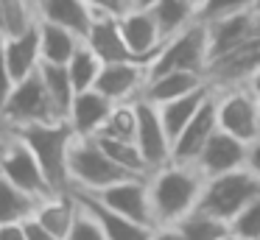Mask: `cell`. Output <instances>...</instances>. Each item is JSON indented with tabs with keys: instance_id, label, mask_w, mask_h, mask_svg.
Returning <instances> with one entry per match:
<instances>
[{
	"instance_id": "32",
	"label": "cell",
	"mask_w": 260,
	"mask_h": 240,
	"mask_svg": "<svg viewBox=\"0 0 260 240\" xmlns=\"http://www.w3.org/2000/svg\"><path fill=\"white\" fill-rule=\"evenodd\" d=\"M95 137H112V140H129L135 143L137 137V100H126V104H115L109 112L107 123Z\"/></svg>"
},
{
	"instance_id": "9",
	"label": "cell",
	"mask_w": 260,
	"mask_h": 240,
	"mask_svg": "<svg viewBox=\"0 0 260 240\" xmlns=\"http://www.w3.org/2000/svg\"><path fill=\"white\" fill-rule=\"evenodd\" d=\"M260 70V37L226 50L224 56L210 59L204 78L213 89H230V87H246L252 76Z\"/></svg>"
},
{
	"instance_id": "2",
	"label": "cell",
	"mask_w": 260,
	"mask_h": 240,
	"mask_svg": "<svg viewBox=\"0 0 260 240\" xmlns=\"http://www.w3.org/2000/svg\"><path fill=\"white\" fill-rule=\"evenodd\" d=\"M9 134L20 140L25 148L34 154L45 173L53 193H68L70 190V173H68V154L76 140V131L68 120L56 123H34V126L9 128Z\"/></svg>"
},
{
	"instance_id": "29",
	"label": "cell",
	"mask_w": 260,
	"mask_h": 240,
	"mask_svg": "<svg viewBox=\"0 0 260 240\" xmlns=\"http://www.w3.org/2000/svg\"><path fill=\"white\" fill-rule=\"evenodd\" d=\"M174 229L179 232L182 240H232L230 223L218 221V218H210L199 210H193L187 218L174 223Z\"/></svg>"
},
{
	"instance_id": "37",
	"label": "cell",
	"mask_w": 260,
	"mask_h": 240,
	"mask_svg": "<svg viewBox=\"0 0 260 240\" xmlns=\"http://www.w3.org/2000/svg\"><path fill=\"white\" fill-rule=\"evenodd\" d=\"M12 89H14V78H12V73H9L6 56H3V37H0V106L6 104Z\"/></svg>"
},
{
	"instance_id": "34",
	"label": "cell",
	"mask_w": 260,
	"mask_h": 240,
	"mask_svg": "<svg viewBox=\"0 0 260 240\" xmlns=\"http://www.w3.org/2000/svg\"><path fill=\"white\" fill-rule=\"evenodd\" d=\"M252 9H254V0H204V6L199 9V20L213 22V20H221V17H232Z\"/></svg>"
},
{
	"instance_id": "19",
	"label": "cell",
	"mask_w": 260,
	"mask_h": 240,
	"mask_svg": "<svg viewBox=\"0 0 260 240\" xmlns=\"http://www.w3.org/2000/svg\"><path fill=\"white\" fill-rule=\"evenodd\" d=\"M112 109H115L112 100L92 87V89H84V92H76L68 112V123L73 126V131L79 137H95Z\"/></svg>"
},
{
	"instance_id": "18",
	"label": "cell",
	"mask_w": 260,
	"mask_h": 240,
	"mask_svg": "<svg viewBox=\"0 0 260 240\" xmlns=\"http://www.w3.org/2000/svg\"><path fill=\"white\" fill-rule=\"evenodd\" d=\"M3 56H6L9 73H12L14 84L25 81L28 76H34L42 64L40 53V20L34 25H28L20 33H9L3 37Z\"/></svg>"
},
{
	"instance_id": "13",
	"label": "cell",
	"mask_w": 260,
	"mask_h": 240,
	"mask_svg": "<svg viewBox=\"0 0 260 240\" xmlns=\"http://www.w3.org/2000/svg\"><path fill=\"white\" fill-rule=\"evenodd\" d=\"M218 131V120H215V92L207 98V104L196 112L190 123L179 131V137L171 143V162L176 165H193L207 145V140Z\"/></svg>"
},
{
	"instance_id": "8",
	"label": "cell",
	"mask_w": 260,
	"mask_h": 240,
	"mask_svg": "<svg viewBox=\"0 0 260 240\" xmlns=\"http://www.w3.org/2000/svg\"><path fill=\"white\" fill-rule=\"evenodd\" d=\"M0 176H6L14 187H20L23 193L34 195L40 201L53 195V187L48 184L40 162L14 134H6L0 140Z\"/></svg>"
},
{
	"instance_id": "11",
	"label": "cell",
	"mask_w": 260,
	"mask_h": 240,
	"mask_svg": "<svg viewBox=\"0 0 260 240\" xmlns=\"http://www.w3.org/2000/svg\"><path fill=\"white\" fill-rule=\"evenodd\" d=\"M137 148H140L143 159H146L148 170L168 165L171 162V137L162 126L159 109L146 98H137Z\"/></svg>"
},
{
	"instance_id": "40",
	"label": "cell",
	"mask_w": 260,
	"mask_h": 240,
	"mask_svg": "<svg viewBox=\"0 0 260 240\" xmlns=\"http://www.w3.org/2000/svg\"><path fill=\"white\" fill-rule=\"evenodd\" d=\"M0 240H25L23 223H0Z\"/></svg>"
},
{
	"instance_id": "30",
	"label": "cell",
	"mask_w": 260,
	"mask_h": 240,
	"mask_svg": "<svg viewBox=\"0 0 260 240\" xmlns=\"http://www.w3.org/2000/svg\"><path fill=\"white\" fill-rule=\"evenodd\" d=\"M95 143L101 145V151L109 156V159L115 162V165H120L123 170L129 173H137V176H148V165L146 159H143L140 148H137V143H129V140H112V137H95Z\"/></svg>"
},
{
	"instance_id": "10",
	"label": "cell",
	"mask_w": 260,
	"mask_h": 240,
	"mask_svg": "<svg viewBox=\"0 0 260 240\" xmlns=\"http://www.w3.org/2000/svg\"><path fill=\"white\" fill-rule=\"evenodd\" d=\"M87 193V190H81ZM104 204L107 210L118 212V215L129 218V221H137L143 226L154 229V215H151V198H148V176H135V179H123L118 184H109L104 190H95V193H87Z\"/></svg>"
},
{
	"instance_id": "17",
	"label": "cell",
	"mask_w": 260,
	"mask_h": 240,
	"mask_svg": "<svg viewBox=\"0 0 260 240\" xmlns=\"http://www.w3.org/2000/svg\"><path fill=\"white\" fill-rule=\"evenodd\" d=\"M84 42L95 50V56L104 61V64H118V61H140V64H148V61L137 59V56L129 50V45H126V39H123V31H120L118 17H112V14H95L92 28H90V33H87Z\"/></svg>"
},
{
	"instance_id": "5",
	"label": "cell",
	"mask_w": 260,
	"mask_h": 240,
	"mask_svg": "<svg viewBox=\"0 0 260 240\" xmlns=\"http://www.w3.org/2000/svg\"><path fill=\"white\" fill-rule=\"evenodd\" d=\"M56 120H68V117H62V112L56 109L40 73L14 84L6 104L0 106V126L6 128L34 126V123H56Z\"/></svg>"
},
{
	"instance_id": "1",
	"label": "cell",
	"mask_w": 260,
	"mask_h": 240,
	"mask_svg": "<svg viewBox=\"0 0 260 240\" xmlns=\"http://www.w3.org/2000/svg\"><path fill=\"white\" fill-rule=\"evenodd\" d=\"M204 176L193 165H168L148 173V198H151L154 226H174L187 218L199 204Z\"/></svg>"
},
{
	"instance_id": "38",
	"label": "cell",
	"mask_w": 260,
	"mask_h": 240,
	"mask_svg": "<svg viewBox=\"0 0 260 240\" xmlns=\"http://www.w3.org/2000/svg\"><path fill=\"white\" fill-rule=\"evenodd\" d=\"M23 229H25V240H59L53 232H48L45 226H42L37 218H28V221H23Z\"/></svg>"
},
{
	"instance_id": "45",
	"label": "cell",
	"mask_w": 260,
	"mask_h": 240,
	"mask_svg": "<svg viewBox=\"0 0 260 240\" xmlns=\"http://www.w3.org/2000/svg\"><path fill=\"white\" fill-rule=\"evenodd\" d=\"M190 3L196 6V9H202V6H204V0H190Z\"/></svg>"
},
{
	"instance_id": "41",
	"label": "cell",
	"mask_w": 260,
	"mask_h": 240,
	"mask_svg": "<svg viewBox=\"0 0 260 240\" xmlns=\"http://www.w3.org/2000/svg\"><path fill=\"white\" fill-rule=\"evenodd\" d=\"M151 240H182V237H179V232H176L174 226H154Z\"/></svg>"
},
{
	"instance_id": "14",
	"label": "cell",
	"mask_w": 260,
	"mask_h": 240,
	"mask_svg": "<svg viewBox=\"0 0 260 240\" xmlns=\"http://www.w3.org/2000/svg\"><path fill=\"white\" fill-rule=\"evenodd\" d=\"M118 22H120V31H123V39H126V45H129V50L137 59L151 64L165 45V37H162V31H159L157 20L151 17V11L135 9V6H132V9H126L123 14L118 17Z\"/></svg>"
},
{
	"instance_id": "46",
	"label": "cell",
	"mask_w": 260,
	"mask_h": 240,
	"mask_svg": "<svg viewBox=\"0 0 260 240\" xmlns=\"http://www.w3.org/2000/svg\"><path fill=\"white\" fill-rule=\"evenodd\" d=\"M254 11H260V0H254Z\"/></svg>"
},
{
	"instance_id": "16",
	"label": "cell",
	"mask_w": 260,
	"mask_h": 240,
	"mask_svg": "<svg viewBox=\"0 0 260 240\" xmlns=\"http://www.w3.org/2000/svg\"><path fill=\"white\" fill-rule=\"evenodd\" d=\"M210 28V59L224 56L226 50L238 48V45L249 42V39L260 37V11H241L232 17H221V20L207 22Z\"/></svg>"
},
{
	"instance_id": "25",
	"label": "cell",
	"mask_w": 260,
	"mask_h": 240,
	"mask_svg": "<svg viewBox=\"0 0 260 240\" xmlns=\"http://www.w3.org/2000/svg\"><path fill=\"white\" fill-rule=\"evenodd\" d=\"M81 45H84V39H81L79 33L68 31V28L56 25V22L40 20V53H42V61L68 64Z\"/></svg>"
},
{
	"instance_id": "24",
	"label": "cell",
	"mask_w": 260,
	"mask_h": 240,
	"mask_svg": "<svg viewBox=\"0 0 260 240\" xmlns=\"http://www.w3.org/2000/svg\"><path fill=\"white\" fill-rule=\"evenodd\" d=\"M210 95H213V87L207 84V87L196 89V92H190V95H182V98H176V100H168V104H162V106L154 104L159 109V117H162V126H165V131H168L171 143H174L182 128L196 117V112L207 104Z\"/></svg>"
},
{
	"instance_id": "22",
	"label": "cell",
	"mask_w": 260,
	"mask_h": 240,
	"mask_svg": "<svg viewBox=\"0 0 260 240\" xmlns=\"http://www.w3.org/2000/svg\"><path fill=\"white\" fill-rule=\"evenodd\" d=\"M202 87H207V78H204L202 73L171 70V73H159V76L148 78V87H146V92H143V98L157 104V106H162V104H168V100L190 95Z\"/></svg>"
},
{
	"instance_id": "42",
	"label": "cell",
	"mask_w": 260,
	"mask_h": 240,
	"mask_svg": "<svg viewBox=\"0 0 260 240\" xmlns=\"http://www.w3.org/2000/svg\"><path fill=\"white\" fill-rule=\"evenodd\" d=\"M9 33V17H6V6L0 0V37H6Z\"/></svg>"
},
{
	"instance_id": "36",
	"label": "cell",
	"mask_w": 260,
	"mask_h": 240,
	"mask_svg": "<svg viewBox=\"0 0 260 240\" xmlns=\"http://www.w3.org/2000/svg\"><path fill=\"white\" fill-rule=\"evenodd\" d=\"M95 14H112L120 17L126 9H132V0H84Z\"/></svg>"
},
{
	"instance_id": "28",
	"label": "cell",
	"mask_w": 260,
	"mask_h": 240,
	"mask_svg": "<svg viewBox=\"0 0 260 240\" xmlns=\"http://www.w3.org/2000/svg\"><path fill=\"white\" fill-rule=\"evenodd\" d=\"M37 73H40L42 84H45L48 95L53 98L56 109L62 112V117H68L70 104H73V98H76V87H73V81H70L68 64H51V61H42Z\"/></svg>"
},
{
	"instance_id": "20",
	"label": "cell",
	"mask_w": 260,
	"mask_h": 240,
	"mask_svg": "<svg viewBox=\"0 0 260 240\" xmlns=\"http://www.w3.org/2000/svg\"><path fill=\"white\" fill-rule=\"evenodd\" d=\"M31 3H34L37 20L56 22V25L79 33L81 39H87L92 20H95V11L84 0H31Z\"/></svg>"
},
{
	"instance_id": "47",
	"label": "cell",
	"mask_w": 260,
	"mask_h": 240,
	"mask_svg": "<svg viewBox=\"0 0 260 240\" xmlns=\"http://www.w3.org/2000/svg\"><path fill=\"white\" fill-rule=\"evenodd\" d=\"M257 100H260V98H257Z\"/></svg>"
},
{
	"instance_id": "15",
	"label": "cell",
	"mask_w": 260,
	"mask_h": 240,
	"mask_svg": "<svg viewBox=\"0 0 260 240\" xmlns=\"http://www.w3.org/2000/svg\"><path fill=\"white\" fill-rule=\"evenodd\" d=\"M246 148H249L246 143H241V140H235L232 134H226L218 128V131L207 140V145L202 148V154L193 162V167H196L204 179L221 176V173L238 170V167H246Z\"/></svg>"
},
{
	"instance_id": "6",
	"label": "cell",
	"mask_w": 260,
	"mask_h": 240,
	"mask_svg": "<svg viewBox=\"0 0 260 240\" xmlns=\"http://www.w3.org/2000/svg\"><path fill=\"white\" fill-rule=\"evenodd\" d=\"M210 64V28L204 20H193L187 28L168 39L157 59L151 61V76L171 70H187V73H202Z\"/></svg>"
},
{
	"instance_id": "12",
	"label": "cell",
	"mask_w": 260,
	"mask_h": 240,
	"mask_svg": "<svg viewBox=\"0 0 260 240\" xmlns=\"http://www.w3.org/2000/svg\"><path fill=\"white\" fill-rule=\"evenodd\" d=\"M151 78V67L140 61H118V64H104L101 76L95 81V89L107 95L112 104H126V100L143 98Z\"/></svg>"
},
{
	"instance_id": "3",
	"label": "cell",
	"mask_w": 260,
	"mask_h": 240,
	"mask_svg": "<svg viewBox=\"0 0 260 240\" xmlns=\"http://www.w3.org/2000/svg\"><path fill=\"white\" fill-rule=\"evenodd\" d=\"M257 195H260V179L249 167H238V170L204 179L196 210L210 218H218V221L230 223Z\"/></svg>"
},
{
	"instance_id": "44",
	"label": "cell",
	"mask_w": 260,
	"mask_h": 240,
	"mask_svg": "<svg viewBox=\"0 0 260 240\" xmlns=\"http://www.w3.org/2000/svg\"><path fill=\"white\" fill-rule=\"evenodd\" d=\"M154 3H157V0H132V6H135V9H151Z\"/></svg>"
},
{
	"instance_id": "39",
	"label": "cell",
	"mask_w": 260,
	"mask_h": 240,
	"mask_svg": "<svg viewBox=\"0 0 260 240\" xmlns=\"http://www.w3.org/2000/svg\"><path fill=\"white\" fill-rule=\"evenodd\" d=\"M246 167L260 179V137L254 143H249V148H246Z\"/></svg>"
},
{
	"instance_id": "7",
	"label": "cell",
	"mask_w": 260,
	"mask_h": 240,
	"mask_svg": "<svg viewBox=\"0 0 260 240\" xmlns=\"http://www.w3.org/2000/svg\"><path fill=\"white\" fill-rule=\"evenodd\" d=\"M218 128L241 143H254L260 137V100L249 87L213 89Z\"/></svg>"
},
{
	"instance_id": "27",
	"label": "cell",
	"mask_w": 260,
	"mask_h": 240,
	"mask_svg": "<svg viewBox=\"0 0 260 240\" xmlns=\"http://www.w3.org/2000/svg\"><path fill=\"white\" fill-rule=\"evenodd\" d=\"M40 198L14 187L6 176H0V223H23L37 215Z\"/></svg>"
},
{
	"instance_id": "33",
	"label": "cell",
	"mask_w": 260,
	"mask_h": 240,
	"mask_svg": "<svg viewBox=\"0 0 260 240\" xmlns=\"http://www.w3.org/2000/svg\"><path fill=\"white\" fill-rule=\"evenodd\" d=\"M232 240H260V195L249 201L241 212L230 221Z\"/></svg>"
},
{
	"instance_id": "21",
	"label": "cell",
	"mask_w": 260,
	"mask_h": 240,
	"mask_svg": "<svg viewBox=\"0 0 260 240\" xmlns=\"http://www.w3.org/2000/svg\"><path fill=\"white\" fill-rule=\"evenodd\" d=\"M70 193H73L76 198H79V204L98 221V226H101V232L107 240H151V232H154L151 226H143V223L129 221V218L107 210L104 204H98L92 195L81 193V190H70Z\"/></svg>"
},
{
	"instance_id": "23",
	"label": "cell",
	"mask_w": 260,
	"mask_h": 240,
	"mask_svg": "<svg viewBox=\"0 0 260 240\" xmlns=\"http://www.w3.org/2000/svg\"><path fill=\"white\" fill-rule=\"evenodd\" d=\"M76 215H79V201H76V195L68 190V193H53V195H48V198H42L34 218L48 229V232H53L59 240H64V234L70 232Z\"/></svg>"
},
{
	"instance_id": "31",
	"label": "cell",
	"mask_w": 260,
	"mask_h": 240,
	"mask_svg": "<svg viewBox=\"0 0 260 240\" xmlns=\"http://www.w3.org/2000/svg\"><path fill=\"white\" fill-rule=\"evenodd\" d=\"M101 67H104V61L98 59L95 50L84 42L73 53V59L68 61V73H70V81H73L76 92H84V89L95 87L98 76H101Z\"/></svg>"
},
{
	"instance_id": "26",
	"label": "cell",
	"mask_w": 260,
	"mask_h": 240,
	"mask_svg": "<svg viewBox=\"0 0 260 240\" xmlns=\"http://www.w3.org/2000/svg\"><path fill=\"white\" fill-rule=\"evenodd\" d=\"M148 11H151V17L157 20L165 42H168L174 33H179L182 28H187L199 17V9L190 0H157Z\"/></svg>"
},
{
	"instance_id": "43",
	"label": "cell",
	"mask_w": 260,
	"mask_h": 240,
	"mask_svg": "<svg viewBox=\"0 0 260 240\" xmlns=\"http://www.w3.org/2000/svg\"><path fill=\"white\" fill-rule=\"evenodd\" d=\"M246 87H249V89H252V92H254V95H257V98H260V70H257V73H254V76H252V81H249Z\"/></svg>"
},
{
	"instance_id": "4",
	"label": "cell",
	"mask_w": 260,
	"mask_h": 240,
	"mask_svg": "<svg viewBox=\"0 0 260 240\" xmlns=\"http://www.w3.org/2000/svg\"><path fill=\"white\" fill-rule=\"evenodd\" d=\"M68 173H70V190H87V193H95V190H104L109 184L137 176V173H129L120 165H115L101 151L95 137H79V134H76L68 154Z\"/></svg>"
},
{
	"instance_id": "35",
	"label": "cell",
	"mask_w": 260,
	"mask_h": 240,
	"mask_svg": "<svg viewBox=\"0 0 260 240\" xmlns=\"http://www.w3.org/2000/svg\"><path fill=\"white\" fill-rule=\"evenodd\" d=\"M79 201V198H76ZM64 240H107L101 232V226H98V221L90 215V212L84 210V207L79 204V215H76L73 226H70V232L64 234Z\"/></svg>"
}]
</instances>
